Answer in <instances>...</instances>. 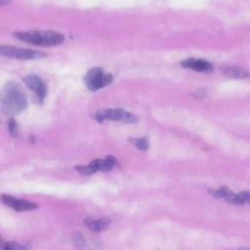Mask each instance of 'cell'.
<instances>
[{
  "label": "cell",
  "mask_w": 250,
  "mask_h": 250,
  "mask_svg": "<svg viewBox=\"0 0 250 250\" xmlns=\"http://www.w3.org/2000/svg\"><path fill=\"white\" fill-rule=\"evenodd\" d=\"M222 72L230 78H237V79H244L249 77V72L240 66H223Z\"/></svg>",
  "instance_id": "obj_11"
},
{
  "label": "cell",
  "mask_w": 250,
  "mask_h": 250,
  "mask_svg": "<svg viewBox=\"0 0 250 250\" xmlns=\"http://www.w3.org/2000/svg\"><path fill=\"white\" fill-rule=\"evenodd\" d=\"M11 0H0V5H6L10 2Z\"/></svg>",
  "instance_id": "obj_16"
},
{
  "label": "cell",
  "mask_w": 250,
  "mask_h": 250,
  "mask_svg": "<svg viewBox=\"0 0 250 250\" xmlns=\"http://www.w3.org/2000/svg\"><path fill=\"white\" fill-rule=\"evenodd\" d=\"M94 119L100 123L105 120H113L132 124L137 121L136 115L126 111L123 108H102L95 113Z\"/></svg>",
  "instance_id": "obj_4"
},
{
  "label": "cell",
  "mask_w": 250,
  "mask_h": 250,
  "mask_svg": "<svg viewBox=\"0 0 250 250\" xmlns=\"http://www.w3.org/2000/svg\"><path fill=\"white\" fill-rule=\"evenodd\" d=\"M8 129H9V132L12 136H17L18 135V124L16 122V120L14 118H10L9 119V122H8Z\"/></svg>",
  "instance_id": "obj_15"
},
{
  "label": "cell",
  "mask_w": 250,
  "mask_h": 250,
  "mask_svg": "<svg viewBox=\"0 0 250 250\" xmlns=\"http://www.w3.org/2000/svg\"><path fill=\"white\" fill-rule=\"evenodd\" d=\"M209 192H210L211 195H213L214 197H217V198H226V197L231 192V190H230L229 188L222 187V188H217V189H210Z\"/></svg>",
  "instance_id": "obj_13"
},
{
  "label": "cell",
  "mask_w": 250,
  "mask_h": 250,
  "mask_svg": "<svg viewBox=\"0 0 250 250\" xmlns=\"http://www.w3.org/2000/svg\"><path fill=\"white\" fill-rule=\"evenodd\" d=\"M72 240L73 243L78 247V248H84L86 246V240L85 237L83 236V234L79 231L73 233L72 235Z\"/></svg>",
  "instance_id": "obj_14"
},
{
  "label": "cell",
  "mask_w": 250,
  "mask_h": 250,
  "mask_svg": "<svg viewBox=\"0 0 250 250\" xmlns=\"http://www.w3.org/2000/svg\"><path fill=\"white\" fill-rule=\"evenodd\" d=\"M0 56L18 60H38L45 58L46 54L30 49H22L9 45H0Z\"/></svg>",
  "instance_id": "obj_5"
},
{
  "label": "cell",
  "mask_w": 250,
  "mask_h": 250,
  "mask_svg": "<svg viewBox=\"0 0 250 250\" xmlns=\"http://www.w3.org/2000/svg\"><path fill=\"white\" fill-rule=\"evenodd\" d=\"M113 81V76L110 73H105L102 67L91 68L84 76V83L90 91L102 89Z\"/></svg>",
  "instance_id": "obj_3"
},
{
  "label": "cell",
  "mask_w": 250,
  "mask_h": 250,
  "mask_svg": "<svg viewBox=\"0 0 250 250\" xmlns=\"http://www.w3.org/2000/svg\"><path fill=\"white\" fill-rule=\"evenodd\" d=\"M84 223L93 231H102V230L107 229L109 228L110 219L108 217H103L100 219L87 218Z\"/></svg>",
  "instance_id": "obj_10"
},
{
  "label": "cell",
  "mask_w": 250,
  "mask_h": 250,
  "mask_svg": "<svg viewBox=\"0 0 250 250\" xmlns=\"http://www.w3.org/2000/svg\"><path fill=\"white\" fill-rule=\"evenodd\" d=\"M27 106L23 89L16 81L6 82L0 90V111L11 117L22 112Z\"/></svg>",
  "instance_id": "obj_1"
},
{
  "label": "cell",
  "mask_w": 250,
  "mask_h": 250,
  "mask_svg": "<svg viewBox=\"0 0 250 250\" xmlns=\"http://www.w3.org/2000/svg\"><path fill=\"white\" fill-rule=\"evenodd\" d=\"M117 164L116 159L111 156V155H107L105 158L103 159H94L92 162H90L88 165L82 166H76L75 169L77 170V172L81 175H92L98 171H109L111 169H113V167Z\"/></svg>",
  "instance_id": "obj_6"
},
{
  "label": "cell",
  "mask_w": 250,
  "mask_h": 250,
  "mask_svg": "<svg viewBox=\"0 0 250 250\" xmlns=\"http://www.w3.org/2000/svg\"><path fill=\"white\" fill-rule=\"evenodd\" d=\"M0 238H1V236H0Z\"/></svg>",
  "instance_id": "obj_18"
},
{
  "label": "cell",
  "mask_w": 250,
  "mask_h": 250,
  "mask_svg": "<svg viewBox=\"0 0 250 250\" xmlns=\"http://www.w3.org/2000/svg\"><path fill=\"white\" fill-rule=\"evenodd\" d=\"M1 201L6 206L16 210L17 212H23L28 210H34L38 208V205L34 202L27 201L24 199H18L14 196L8 195V194H2L1 195Z\"/></svg>",
  "instance_id": "obj_8"
},
{
  "label": "cell",
  "mask_w": 250,
  "mask_h": 250,
  "mask_svg": "<svg viewBox=\"0 0 250 250\" xmlns=\"http://www.w3.org/2000/svg\"><path fill=\"white\" fill-rule=\"evenodd\" d=\"M25 85L35 93L37 100L42 104L47 95V87L45 82L36 74H28L23 78Z\"/></svg>",
  "instance_id": "obj_7"
},
{
  "label": "cell",
  "mask_w": 250,
  "mask_h": 250,
  "mask_svg": "<svg viewBox=\"0 0 250 250\" xmlns=\"http://www.w3.org/2000/svg\"><path fill=\"white\" fill-rule=\"evenodd\" d=\"M248 203H249V204H250V199H249V201H248Z\"/></svg>",
  "instance_id": "obj_17"
},
{
  "label": "cell",
  "mask_w": 250,
  "mask_h": 250,
  "mask_svg": "<svg viewBox=\"0 0 250 250\" xmlns=\"http://www.w3.org/2000/svg\"><path fill=\"white\" fill-rule=\"evenodd\" d=\"M13 36L27 44L43 47L60 45L64 41V36L54 30L18 31L13 33Z\"/></svg>",
  "instance_id": "obj_2"
},
{
  "label": "cell",
  "mask_w": 250,
  "mask_h": 250,
  "mask_svg": "<svg viewBox=\"0 0 250 250\" xmlns=\"http://www.w3.org/2000/svg\"><path fill=\"white\" fill-rule=\"evenodd\" d=\"M182 66L190 68L196 71L200 72H211L213 70V66L210 62L203 61V60H197V59H188L181 62Z\"/></svg>",
  "instance_id": "obj_9"
},
{
  "label": "cell",
  "mask_w": 250,
  "mask_h": 250,
  "mask_svg": "<svg viewBox=\"0 0 250 250\" xmlns=\"http://www.w3.org/2000/svg\"><path fill=\"white\" fill-rule=\"evenodd\" d=\"M129 142L136 146L140 150H147L149 147L148 141L146 138H130Z\"/></svg>",
  "instance_id": "obj_12"
}]
</instances>
